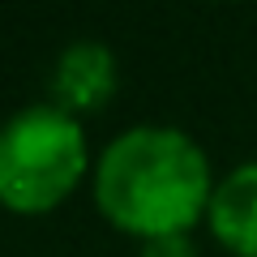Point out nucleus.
<instances>
[{"label": "nucleus", "mask_w": 257, "mask_h": 257, "mask_svg": "<svg viewBox=\"0 0 257 257\" xmlns=\"http://www.w3.org/2000/svg\"><path fill=\"white\" fill-rule=\"evenodd\" d=\"M210 159L176 124H133L94 163V202L116 227L142 240L176 236L210 210Z\"/></svg>", "instance_id": "obj_1"}, {"label": "nucleus", "mask_w": 257, "mask_h": 257, "mask_svg": "<svg viewBox=\"0 0 257 257\" xmlns=\"http://www.w3.org/2000/svg\"><path fill=\"white\" fill-rule=\"evenodd\" d=\"M90 146L82 120L56 103H30L0 124V202L43 214L82 184Z\"/></svg>", "instance_id": "obj_2"}, {"label": "nucleus", "mask_w": 257, "mask_h": 257, "mask_svg": "<svg viewBox=\"0 0 257 257\" xmlns=\"http://www.w3.org/2000/svg\"><path fill=\"white\" fill-rule=\"evenodd\" d=\"M116 52L99 39H73L56 56V69H52V94H56V107L64 111H86V107H99L111 90H116Z\"/></svg>", "instance_id": "obj_3"}, {"label": "nucleus", "mask_w": 257, "mask_h": 257, "mask_svg": "<svg viewBox=\"0 0 257 257\" xmlns=\"http://www.w3.org/2000/svg\"><path fill=\"white\" fill-rule=\"evenodd\" d=\"M206 223L240 257H257V159L236 163L219 184H214Z\"/></svg>", "instance_id": "obj_4"}, {"label": "nucleus", "mask_w": 257, "mask_h": 257, "mask_svg": "<svg viewBox=\"0 0 257 257\" xmlns=\"http://www.w3.org/2000/svg\"><path fill=\"white\" fill-rule=\"evenodd\" d=\"M142 257H197L189 244V236L184 231H176V236H155V240H142Z\"/></svg>", "instance_id": "obj_5"}]
</instances>
